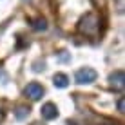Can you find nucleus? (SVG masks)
Here are the masks:
<instances>
[{"instance_id":"nucleus-1","label":"nucleus","mask_w":125,"mask_h":125,"mask_svg":"<svg viewBox=\"0 0 125 125\" xmlns=\"http://www.w3.org/2000/svg\"><path fill=\"white\" fill-rule=\"evenodd\" d=\"M98 29H100V18L94 13H89L80 20V31L87 36H94L98 33Z\"/></svg>"},{"instance_id":"nucleus-2","label":"nucleus","mask_w":125,"mask_h":125,"mask_svg":"<svg viewBox=\"0 0 125 125\" xmlns=\"http://www.w3.org/2000/svg\"><path fill=\"white\" fill-rule=\"evenodd\" d=\"M98 78V74H96V71L91 67H83V69H78L76 71V74H74V80H76V83H80V85H85V83H93L94 80Z\"/></svg>"},{"instance_id":"nucleus-3","label":"nucleus","mask_w":125,"mask_h":125,"mask_svg":"<svg viewBox=\"0 0 125 125\" xmlns=\"http://www.w3.org/2000/svg\"><path fill=\"white\" fill-rule=\"evenodd\" d=\"M109 82H111V87H113V89H116V91H123V87H125V73L122 71V69L111 73Z\"/></svg>"},{"instance_id":"nucleus-4","label":"nucleus","mask_w":125,"mask_h":125,"mask_svg":"<svg viewBox=\"0 0 125 125\" xmlns=\"http://www.w3.org/2000/svg\"><path fill=\"white\" fill-rule=\"evenodd\" d=\"M24 93H25V96H29L31 100L36 102V100H40V98L44 96V87H42L40 83H36V82H31V83L24 89Z\"/></svg>"},{"instance_id":"nucleus-5","label":"nucleus","mask_w":125,"mask_h":125,"mask_svg":"<svg viewBox=\"0 0 125 125\" xmlns=\"http://www.w3.org/2000/svg\"><path fill=\"white\" fill-rule=\"evenodd\" d=\"M40 114H42V118H44V120H54V118L58 116V109H56V105H54V103L47 102V103L42 105Z\"/></svg>"},{"instance_id":"nucleus-6","label":"nucleus","mask_w":125,"mask_h":125,"mask_svg":"<svg viewBox=\"0 0 125 125\" xmlns=\"http://www.w3.org/2000/svg\"><path fill=\"white\" fill-rule=\"evenodd\" d=\"M53 83L56 85V87H60V89L67 87V85H69V78H67V74H63V73H56V74L53 76Z\"/></svg>"},{"instance_id":"nucleus-7","label":"nucleus","mask_w":125,"mask_h":125,"mask_svg":"<svg viewBox=\"0 0 125 125\" xmlns=\"http://www.w3.org/2000/svg\"><path fill=\"white\" fill-rule=\"evenodd\" d=\"M15 116L18 120H24V118H27L29 116V107H25V105H20V107H16V111H15Z\"/></svg>"},{"instance_id":"nucleus-8","label":"nucleus","mask_w":125,"mask_h":125,"mask_svg":"<svg viewBox=\"0 0 125 125\" xmlns=\"http://www.w3.org/2000/svg\"><path fill=\"white\" fill-rule=\"evenodd\" d=\"M33 27L36 29V31H44V29H47V22L44 18H36V20H34V24H33Z\"/></svg>"},{"instance_id":"nucleus-9","label":"nucleus","mask_w":125,"mask_h":125,"mask_svg":"<svg viewBox=\"0 0 125 125\" xmlns=\"http://www.w3.org/2000/svg\"><path fill=\"white\" fill-rule=\"evenodd\" d=\"M118 111H120V113H123V98H120V100H118Z\"/></svg>"},{"instance_id":"nucleus-10","label":"nucleus","mask_w":125,"mask_h":125,"mask_svg":"<svg viewBox=\"0 0 125 125\" xmlns=\"http://www.w3.org/2000/svg\"><path fill=\"white\" fill-rule=\"evenodd\" d=\"M34 125H40V123H34Z\"/></svg>"}]
</instances>
